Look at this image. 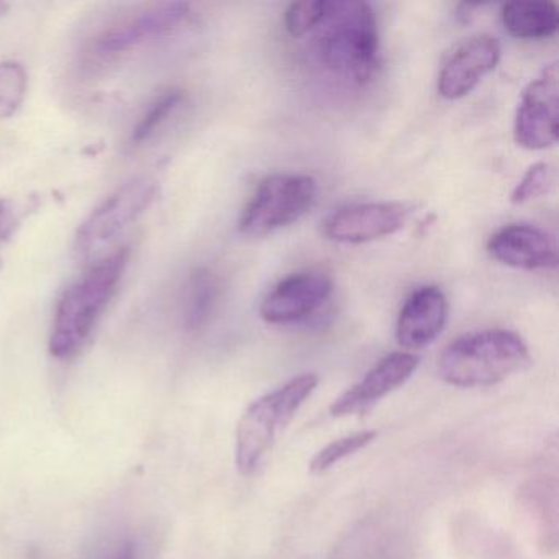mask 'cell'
I'll use <instances>...</instances> for the list:
<instances>
[{"label":"cell","mask_w":559,"mask_h":559,"mask_svg":"<svg viewBox=\"0 0 559 559\" xmlns=\"http://www.w3.org/2000/svg\"><path fill=\"white\" fill-rule=\"evenodd\" d=\"M555 186V169L548 163L530 166L519 185L513 189L512 204L522 205L548 194Z\"/></svg>","instance_id":"obj_21"},{"label":"cell","mask_w":559,"mask_h":559,"mask_svg":"<svg viewBox=\"0 0 559 559\" xmlns=\"http://www.w3.org/2000/svg\"><path fill=\"white\" fill-rule=\"evenodd\" d=\"M191 17V5L185 2L155 5L135 19L104 32L97 38V51L100 55H119L153 38L169 37L185 28Z\"/></svg>","instance_id":"obj_12"},{"label":"cell","mask_w":559,"mask_h":559,"mask_svg":"<svg viewBox=\"0 0 559 559\" xmlns=\"http://www.w3.org/2000/svg\"><path fill=\"white\" fill-rule=\"evenodd\" d=\"M332 2L329 0H307L290 5L284 15V25L290 37L299 38L320 27L329 15Z\"/></svg>","instance_id":"obj_20"},{"label":"cell","mask_w":559,"mask_h":559,"mask_svg":"<svg viewBox=\"0 0 559 559\" xmlns=\"http://www.w3.org/2000/svg\"><path fill=\"white\" fill-rule=\"evenodd\" d=\"M487 251L506 266L523 271L552 270L558 264L555 235L530 224H513L497 230Z\"/></svg>","instance_id":"obj_13"},{"label":"cell","mask_w":559,"mask_h":559,"mask_svg":"<svg viewBox=\"0 0 559 559\" xmlns=\"http://www.w3.org/2000/svg\"><path fill=\"white\" fill-rule=\"evenodd\" d=\"M411 209L401 202H366L338 209L323 222V235L336 243L362 245L405 227Z\"/></svg>","instance_id":"obj_8"},{"label":"cell","mask_w":559,"mask_h":559,"mask_svg":"<svg viewBox=\"0 0 559 559\" xmlns=\"http://www.w3.org/2000/svg\"><path fill=\"white\" fill-rule=\"evenodd\" d=\"M503 27L519 40H545L559 28L555 2H509L500 11Z\"/></svg>","instance_id":"obj_15"},{"label":"cell","mask_w":559,"mask_h":559,"mask_svg":"<svg viewBox=\"0 0 559 559\" xmlns=\"http://www.w3.org/2000/svg\"><path fill=\"white\" fill-rule=\"evenodd\" d=\"M319 55L326 70L365 86L379 64L378 19L366 2H332L320 25Z\"/></svg>","instance_id":"obj_3"},{"label":"cell","mask_w":559,"mask_h":559,"mask_svg":"<svg viewBox=\"0 0 559 559\" xmlns=\"http://www.w3.org/2000/svg\"><path fill=\"white\" fill-rule=\"evenodd\" d=\"M106 559H139L136 558V548L130 539L120 543Z\"/></svg>","instance_id":"obj_23"},{"label":"cell","mask_w":559,"mask_h":559,"mask_svg":"<svg viewBox=\"0 0 559 559\" xmlns=\"http://www.w3.org/2000/svg\"><path fill=\"white\" fill-rule=\"evenodd\" d=\"M319 385L313 372L296 376L276 391L257 399L241 415L237 427L235 461L243 476H250L263 463L277 435L296 417Z\"/></svg>","instance_id":"obj_4"},{"label":"cell","mask_w":559,"mask_h":559,"mask_svg":"<svg viewBox=\"0 0 559 559\" xmlns=\"http://www.w3.org/2000/svg\"><path fill=\"white\" fill-rule=\"evenodd\" d=\"M500 55L502 48L492 35L467 38L444 60L438 76V93L448 100L467 96L487 74L496 70Z\"/></svg>","instance_id":"obj_10"},{"label":"cell","mask_w":559,"mask_h":559,"mask_svg":"<svg viewBox=\"0 0 559 559\" xmlns=\"http://www.w3.org/2000/svg\"><path fill=\"white\" fill-rule=\"evenodd\" d=\"M448 299L438 286H424L405 300L395 323V340L405 349H421L443 332Z\"/></svg>","instance_id":"obj_14"},{"label":"cell","mask_w":559,"mask_h":559,"mask_svg":"<svg viewBox=\"0 0 559 559\" xmlns=\"http://www.w3.org/2000/svg\"><path fill=\"white\" fill-rule=\"evenodd\" d=\"M156 194L158 182L148 176H139L120 186L109 198L104 199L78 228V251L90 254L91 251L116 238L153 204Z\"/></svg>","instance_id":"obj_6"},{"label":"cell","mask_w":559,"mask_h":559,"mask_svg":"<svg viewBox=\"0 0 559 559\" xmlns=\"http://www.w3.org/2000/svg\"><path fill=\"white\" fill-rule=\"evenodd\" d=\"M319 185L312 176L271 175L251 195L238 221V230L264 237L300 221L317 201Z\"/></svg>","instance_id":"obj_5"},{"label":"cell","mask_w":559,"mask_h":559,"mask_svg":"<svg viewBox=\"0 0 559 559\" xmlns=\"http://www.w3.org/2000/svg\"><path fill=\"white\" fill-rule=\"evenodd\" d=\"M129 257V248L114 251L64 290L55 310L51 356L70 359L86 345L97 320L116 294Z\"/></svg>","instance_id":"obj_1"},{"label":"cell","mask_w":559,"mask_h":559,"mask_svg":"<svg viewBox=\"0 0 559 559\" xmlns=\"http://www.w3.org/2000/svg\"><path fill=\"white\" fill-rule=\"evenodd\" d=\"M25 211L27 209L14 199H0V243H4L17 230Z\"/></svg>","instance_id":"obj_22"},{"label":"cell","mask_w":559,"mask_h":559,"mask_svg":"<svg viewBox=\"0 0 559 559\" xmlns=\"http://www.w3.org/2000/svg\"><path fill=\"white\" fill-rule=\"evenodd\" d=\"M182 100H185V93L181 90L165 91L162 96L156 97L133 129L132 143L140 145L152 139L156 130L181 106Z\"/></svg>","instance_id":"obj_19"},{"label":"cell","mask_w":559,"mask_h":559,"mask_svg":"<svg viewBox=\"0 0 559 559\" xmlns=\"http://www.w3.org/2000/svg\"><path fill=\"white\" fill-rule=\"evenodd\" d=\"M530 365V349L519 333L483 330L460 336L438 359V374L454 388L499 384Z\"/></svg>","instance_id":"obj_2"},{"label":"cell","mask_w":559,"mask_h":559,"mask_svg":"<svg viewBox=\"0 0 559 559\" xmlns=\"http://www.w3.org/2000/svg\"><path fill=\"white\" fill-rule=\"evenodd\" d=\"M418 362L420 358L412 353L395 352L384 356L361 381L333 402L330 412L333 417H348L369 411L382 397L404 385L418 368Z\"/></svg>","instance_id":"obj_11"},{"label":"cell","mask_w":559,"mask_h":559,"mask_svg":"<svg viewBox=\"0 0 559 559\" xmlns=\"http://www.w3.org/2000/svg\"><path fill=\"white\" fill-rule=\"evenodd\" d=\"M333 281L323 271L290 274L276 284L261 304V319L271 325L302 322L329 300Z\"/></svg>","instance_id":"obj_9"},{"label":"cell","mask_w":559,"mask_h":559,"mask_svg":"<svg viewBox=\"0 0 559 559\" xmlns=\"http://www.w3.org/2000/svg\"><path fill=\"white\" fill-rule=\"evenodd\" d=\"M376 438H378V431L365 430L358 431V433L346 435V437L332 441V443L322 448V450L313 456V460L310 461V473L322 474L325 473V471L332 469L340 461L358 453L359 450H365Z\"/></svg>","instance_id":"obj_17"},{"label":"cell","mask_w":559,"mask_h":559,"mask_svg":"<svg viewBox=\"0 0 559 559\" xmlns=\"http://www.w3.org/2000/svg\"><path fill=\"white\" fill-rule=\"evenodd\" d=\"M221 296L217 274L209 267H195L186 286L182 319L189 332L202 329L211 320Z\"/></svg>","instance_id":"obj_16"},{"label":"cell","mask_w":559,"mask_h":559,"mask_svg":"<svg viewBox=\"0 0 559 559\" xmlns=\"http://www.w3.org/2000/svg\"><path fill=\"white\" fill-rule=\"evenodd\" d=\"M559 73L558 64L542 73L523 90L513 120V139L530 152L551 148L558 142Z\"/></svg>","instance_id":"obj_7"},{"label":"cell","mask_w":559,"mask_h":559,"mask_svg":"<svg viewBox=\"0 0 559 559\" xmlns=\"http://www.w3.org/2000/svg\"><path fill=\"white\" fill-rule=\"evenodd\" d=\"M5 9H8V5L0 4V17H2V15H4Z\"/></svg>","instance_id":"obj_24"},{"label":"cell","mask_w":559,"mask_h":559,"mask_svg":"<svg viewBox=\"0 0 559 559\" xmlns=\"http://www.w3.org/2000/svg\"><path fill=\"white\" fill-rule=\"evenodd\" d=\"M27 71L15 61L0 63V120L17 114L27 96Z\"/></svg>","instance_id":"obj_18"}]
</instances>
